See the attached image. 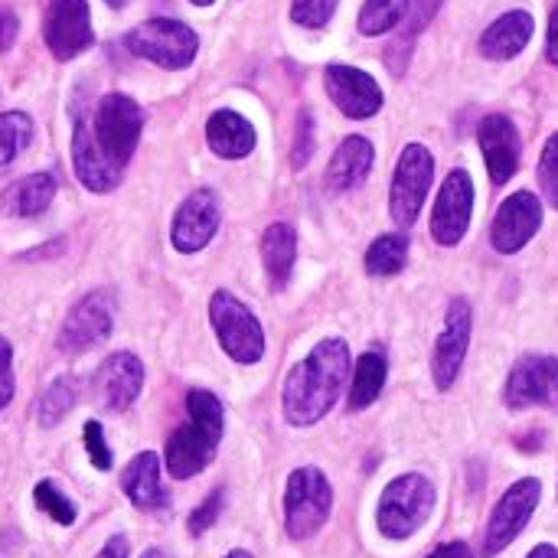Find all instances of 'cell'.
<instances>
[{"instance_id":"obj_36","label":"cell","mask_w":558,"mask_h":558,"mask_svg":"<svg viewBox=\"0 0 558 558\" xmlns=\"http://www.w3.org/2000/svg\"><path fill=\"white\" fill-rule=\"evenodd\" d=\"M85 451H88V458H92V464L98 471H108L111 468V451L105 445V432H101L98 422H88L85 425Z\"/></svg>"},{"instance_id":"obj_17","label":"cell","mask_w":558,"mask_h":558,"mask_svg":"<svg viewBox=\"0 0 558 558\" xmlns=\"http://www.w3.org/2000/svg\"><path fill=\"white\" fill-rule=\"evenodd\" d=\"M543 226V203L536 199V193L530 190H520L513 193L497 219H494V229H490V239H494V248L510 255V252H520Z\"/></svg>"},{"instance_id":"obj_31","label":"cell","mask_w":558,"mask_h":558,"mask_svg":"<svg viewBox=\"0 0 558 558\" xmlns=\"http://www.w3.org/2000/svg\"><path fill=\"white\" fill-rule=\"evenodd\" d=\"M75 402H78V386L72 383V379H56L46 392H43V399H39V425H56L59 418H65L72 409H75Z\"/></svg>"},{"instance_id":"obj_9","label":"cell","mask_w":558,"mask_h":558,"mask_svg":"<svg viewBox=\"0 0 558 558\" xmlns=\"http://www.w3.org/2000/svg\"><path fill=\"white\" fill-rule=\"evenodd\" d=\"M111 327H114V298L108 291H92L65 317V324L59 330V350L85 353V350L98 347L111 333Z\"/></svg>"},{"instance_id":"obj_38","label":"cell","mask_w":558,"mask_h":558,"mask_svg":"<svg viewBox=\"0 0 558 558\" xmlns=\"http://www.w3.org/2000/svg\"><path fill=\"white\" fill-rule=\"evenodd\" d=\"M219 510H222V490H216L209 500H203L199 504V510L190 517V533L193 536H199V533H206L213 523H216V517H219Z\"/></svg>"},{"instance_id":"obj_33","label":"cell","mask_w":558,"mask_h":558,"mask_svg":"<svg viewBox=\"0 0 558 558\" xmlns=\"http://www.w3.org/2000/svg\"><path fill=\"white\" fill-rule=\"evenodd\" d=\"M438 7H441V0H409V10H405V26H402V36L396 39V46H412V39L432 23V16L438 13Z\"/></svg>"},{"instance_id":"obj_1","label":"cell","mask_w":558,"mask_h":558,"mask_svg":"<svg viewBox=\"0 0 558 558\" xmlns=\"http://www.w3.org/2000/svg\"><path fill=\"white\" fill-rule=\"evenodd\" d=\"M350 376V350L343 340H320L284 379V418L298 428L320 422Z\"/></svg>"},{"instance_id":"obj_25","label":"cell","mask_w":558,"mask_h":558,"mask_svg":"<svg viewBox=\"0 0 558 558\" xmlns=\"http://www.w3.org/2000/svg\"><path fill=\"white\" fill-rule=\"evenodd\" d=\"M121 487L128 494V500L141 510H150L157 504H163V490H160V458L154 451L137 454L124 474H121Z\"/></svg>"},{"instance_id":"obj_48","label":"cell","mask_w":558,"mask_h":558,"mask_svg":"<svg viewBox=\"0 0 558 558\" xmlns=\"http://www.w3.org/2000/svg\"><path fill=\"white\" fill-rule=\"evenodd\" d=\"M190 3H196V7H209L213 0H190Z\"/></svg>"},{"instance_id":"obj_13","label":"cell","mask_w":558,"mask_h":558,"mask_svg":"<svg viewBox=\"0 0 558 558\" xmlns=\"http://www.w3.org/2000/svg\"><path fill=\"white\" fill-rule=\"evenodd\" d=\"M46 46L56 59L69 62L92 46L88 0H49L46 10Z\"/></svg>"},{"instance_id":"obj_27","label":"cell","mask_w":558,"mask_h":558,"mask_svg":"<svg viewBox=\"0 0 558 558\" xmlns=\"http://www.w3.org/2000/svg\"><path fill=\"white\" fill-rule=\"evenodd\" d=\"M386 386V356L383 353H363L356 369H353V386H350V412H363L379 399Z\"/></svg>"},{"instance_id":"obj_12","label":"cell","mask_w":558,"mask_h":558,"mask_svg":"<svg viewBox=\"0 0 558 558\" xmlns=\"http://www.w3.org/2000/svg\"><path fill=\"white\" fill-rule=\"evenodd\" d=\"M471 209H474V183L468 170H451L435 209H432V235L441 245H458L471 226Z\"/></svg>"},{"instance_id":"obj_10","label":"cell","mask_w":558,"mask_h":558,"mask_svg":"<svg viewBox=\"0 0 558 558\" xmlns=\"http://www.w3.org/2000/svg\"><path fill=\"white\" fill-rule=\"evenodd\" d=\"M539 494H543V490H539V481H533V477L513 484V487L504 494V500L497 504V510H494V517H490L487 536H484V556L504 553V549L526 530V523H530V517H533V510H536V504H539Z\"/></svg>"},{"instance_id":"obj_5","label":"cell","mask_w":558,"mask_h":558,"mask_svg":"<svg viewBox=\"0 0 558 558\" xmlns=\"http://www.w3.org/2000/svg\"><path fill=\"white\" fill-rule=\"evenodd\" d=\"M209 320H213L216 340L222 343V350L235 363L252 366V363L262 360V353H265V330L255 320V314L235 294L216 291L213 301H209Z\"/></svg>"},{"instance_id":"obj_44","label":"cell","mask_w":558,"mask_h":558,"mask_svg":"<svg viewBox=\"0 0 558 558\" xmlns=\"http://www.w3.org/2000/svg\"><path fill=\"white\" fill-rule=\"evenodd\" d=\"M526 558H558V549L556 546H536Z\"/></svg>"},{"instance_id":"obj_34","label":"cell","mask_w":558,"mask_h":558,"mask_svg":"<svg viewBox=\"0 0 558 558\" xmlns=\"http://www.w3.org/2000/svg\"><path fill=\"white\" fill-rule=\"evenodd\" d=\"M539 186L543 196L549 199V206L558 209V131L546 141L543 157H539Z\"/></svg>"},{"instance_id":"obj_11","label":"cell","mask_w":558,"mask_h":558,"mask_svg":"<svg viewBox=\"0 0 558 558\" xmlns=\"http://www.w3.org/2000/svg\"><path fill=\"white\" fill-rule=\"evenodd\" d=\"M504 402L510 409H553L558 412V360L553 356H526L513 366L507 379Z\"/></svg>"},{"instance_id":"obj_30","label":"cell","mask_w":558,"mask_h":558,"mask_svg":"<svg viewBox=\"0 0 558 558\" xmlns=\"http://www.w3.org/2000/svg\"><path fill=\"white\" fill-rule=\"evenodd\" d=\"M29 137H33V121L23 111L0 114V170L20 157V150L29 144Z\"/></svg>"},{"instance_id":"obj_19","label":"cell","mask_w":558,"mask_h":558,"mask_svg":"<svg viewBox=\"0 0 558 558\" xmlns=\"http://www.w3.org/2000/svg\"><path fill=\"white\" fill-rule=\"evenodd\" d=\"M520 134L507 114H487L481 121V150L494 183H507L520 167Z\"/></svg>"},{"instance_id":"obj_41","label":"cell","mask_w":558,"mask_h":558,"mask_svg":"<svg viewBox=\"0 0 558 558\" xmlns=\"http://www.w3.org/2000/svg\"><path fill=\"white\" fill-rule=\"evenodd\" d=\"M95 558H128V539H124V536L108 539V543H105V549H101Z\"/></svg>"},{"instance_id":"obj_23","label":"cell","mask_w":558,"mask_h":558,"mask_svg":"<svg viewBox=\"0 0 558 558\" xmlns=\"http://www.w3.org/2000/svg\"><path fill=\"white\" fill-rule=\"evenodd\" d=\"M373 157H376V150H373V144L366 137H360V134L347 137L337 147V154H333V160L327 167V186L333 193L360 186L369 177V170H373Z\"/></svg>"},{"instance_id":"obj_22","label":"cell","mask_w":558,"mask_h":558,"mask_svg":"<svg viewBox=\"0 0 558 558\" xmlns=\"http://www.w3.org/2000/svg\"><path fill=\"white\" fill-rule=\"evenodd\" d=\"M206 141L213 147V154L226 157V160H239L248 157L255 150V128L239 114V111H216L206 121Z\"/></svg>"},{"instance_id":"obj_4","label":"cell","mask_w":558,"mask_h":558,"mask_svg":"<svg viewBox=\"0 0 558 558\" xmlns=\"http://www.w3.org/2000/svg\"><path fill=\"white\" fill-rule=\"evenodd\" d=\"M432 507H435V490L422 474L396 477L379 497V513H376L379 533L386 539H409L428 523Z\"/></svg>"},{"instance_id":"obj_45","label":"cell","mask_w":558,"mask_h":558,"mask_svg":"<svg viewBox=\"0 0 558 558\" xmlns=\"http://www.w3.org/2000/svg\"><path fill=\"white\" fill-rule=\"evenodd\" d=\"M141 558H173V556H170V553H163V549H147Z\"/></svg>"},{"instance_id":"obj_29","label":"cell","mask_w":558,"mask_h":558,"mask_svg":"<svg viewBox=\"0 0 558 558\" xmlns=\"http://www.w3.org/2000/svg\"><path fill=\"white\" fill-rule=\"evenodd\" d=\"M405 10H409V0H366L360 10V33L363 36H383L402 23Z\"/></svg>"},{"instance_id":"obj_8","label":"cell","mask_w":558,"mask_h":558,"mask_svg":"<svg viewBox=\"0 0 558 558\" xmlns=\"http://www.w3.org/2000/svg\"><path fill=\"white\" fill-rule=\"evenodd\" d=\"M432 177H435V160L422 144H409L399 157L396 177H392V193H389V206H392V219L399 226H412L425 206V196L432 190Z\"/></svg>"},{"instance_id":"obj_40","label":"cell","mask_w":558,"mask_h":558,"mask_svg":"<svg viewBox=\"0 0 558 558\" xmlns=\"http://www.w3.org/2000/svg\"><path fill=\"white\" fill-rule=\"evenodd\" d=\"M16 33H20V20H16V13L0 7V52H7V49L13 46Z\"/></svg>"},{"instance_id":"obj_28","label":"cell","mask_w":558,"mask_h":558,"mask_svg":"<svg viewBox=\"0 0 558 558\" xmlns=\"http://www.w3.org/2000/svg\"><path fill=\"white\" fill-rule=\"evenodd\" d=\"M405 258H409V235L389 232V235H379L369 245V252H366V271L376 275V278H386V275L402 271Z\"/></svg>"},{"instance_id":"obj_2","label":"cell","mask_w":558,"mask_h":558,"mask_svg":"<svg viewBox=\"0 0 558 558\" xmlns=\"http://www.w3.org/2000/svg\"><path fill=\"white\" fill-rule=\"evenodd\" d=\"M186 415L190 422L177 428L167 441V471L177 481L196 477L213 461L222 438V405L213 392L193 389L186 396Z\"/></svg>"},{"instance_id":"obj_32","label":"cell","mask_w":558,"mask_h":558,"mask_svg":"<svg viewBox=\"0 0 558 558\" xmlns=\"http://www.w3.org/2000/svg\"><path fill=\"white\" fill-rule=\"evenodd\" d=\"M33 497H36V507H39L46 517H52V523H62V526L75 523V507H72L69 497H62V490H59L56 484L43 481V484L36 487Z\"/></svg>"},{"instance_id":"obj_43","label":"cell","mask_w":558,"mask_h":558,"mask_svg":"<svg viewBox=\"0 0 558 558\" xmlns=\"http://www.w3.org/2000/svg\"><path fill=\"white\" fill-rule=\"evenodd\" d=\"M428 558H474V556H471V549H468L464 543H448V546H438V549H435Z\"/></svg>"},{"instance_id":"obj_46","label":"cell","mask_w":558,"mask_h":558,"mask_svg":"<svg viewBox=\"0 0 558 558\" xmlns=\"http://www.w3.org/2000/svg\"><path fill=\"white\" fill-rule=\"evenodd\" d=\"M105 3H108V7H111V10H121V7H124V3H128V0H105Z\"/></svg>"},{"instance_id":"obj_6","label":"cell","mask_w":558,"mask_h":558,"mask_svg":"<svg viewBox=\"0 0 558 558\" xmlns=\"http://www.w3.org/2000/svg\"><path fill=\"white\" fill-rule=\"evenodd\" d=\"M333 490L317 468H301L288 477L284 490V526L291 539H311L330 517Z\"/></svg>"},{"instance_id":"obj_21","label":"cell","mask_w":558,"mask_h":558,"mask_svg":"<svg viewBox=\"0 0 558 558\" xmlns=\"http://www.w3.org/2000/svg\"><path fill=\"white\" fill-rule=\"evenodd\" d=\"M533 26L536 23H533V16L526 10H510V13H504L500 20H494L487 26V33L481 36V52L487 59H497V62L513 59L533 39Z\"/></svg>"},{"instance_id":"obj_37","label":"cell","mask_w":558,"mask_h":558,"mask_svg":"<svg viewBox=\"0 0 558 558\" xmlns=\"http://www.w3.org/2000/svg\"><path fill=\"white\" fill-rule=\"evenodd\" d=\"M314 154V118L311 111H301V121H298V141H294V167H304Z\"/></svg>"},{"instance_id":"obj_39","label":"cell","mask_w":558,"mask_h":558,"mask_svg":"<svg viewBox=\"0 0 558 558\" xmlns=\"http://www.w3.org/2000/svg\"><path fill=\"white\" fill-rule=\"evenodd\" d=\"M13 399V353L10 343L0 337V409H7Z\"/></svg>"},{"instance_id":"obj_18","label":"cell","mask_w":558,"mask_h":558,"mask_svg":"<svg viewBox=\"0 0 558 558\" xmlns=\"http://www.w3.org/2000/svg\"><path fill=\"white\" fill-rule=\"evenodd\" d=\"M144 386V366L131 353L108 356L95 373V399L108 412H124Z\"/></svg>"},{"instance_id":"obj_20","label":"cell","mask_w":558,"mask_h":558,"mask_svg":"<svg viewBox=\"0 0 558 558\" xmlns=\"http://www.w3.org/2000/svg\"><path fill=\"white\" fill-rule=\"evenodd\" d=\"M72 167H75V177L85 190L92 193H105V190H114L118 180H121V170H114L105 154L98 150L95 137H92V128H88V118L78 114L75 118V131H72Z\"/></svg>"},{"instance_id":"obj_42","label":"cell","mask_w":558,"mask_h":558,"mask_svg":"<svg viewBox=\"0 0 558 558\" xmlns=\"http://www.w3.org/2000/svg\"><path fill=\"white\" fill-rule=\"evenodd\" d=\"M546 52H549V62L558 65V3L553 10V20H549V39H546Z\"/></svg>"},{"instance_id":"obj_3","label":"cell","mask_w":558,"mask_h":558,"mask_svg":"<svg viewBox=\"0 0 558 558\" xmlns=\"http://www.w3.org/2000/svg\"><path fill=\"white\" fill-rule=\"evenodd\" d=\"M92 137L98 144V150L105 154V160L114 170H124V163L131 160L137 141H141V128H144V111L134 98L111 92L95 105V114L88 121Z\"/></svg>"},{"instance_id":"obj_16","label":"cell","mask_w":558,"mask_h":558,"mask_svg":"<svg viewBox=\"0 0 558 558\" xmlns=\"http://www.w3.org/2000/svg\"><path fill=\"white\" fill-rule=\"evenodd\" d=\"M219 199L213 190H196L183 199V206L173 216V248L183 255H193L206 248L219 229Z\"/></svg>"},{"instance_id":"obj_24","label":"cell","mask_w":558,"mask_h":558,"mask_svg":"<svg viewBox=\"0 0 558 558\" xmlns=\"http://www.w3.org/2000/svg\"><path fill=\"white\" fill-rule=\"evenodd\" d=\"M56 196V177L52 173H29L16 183H10L0 193V209L16 219H33L49 209Z\"/></svg>"},{"instance_id":"obj_47","label":"cell","mask_w":558,"mask_h":558,"mask_svg":"<svg viewBox=\"0 0 558 558\" xmlns=\"http://www.w3.org/2000/svg\"><path fill=\"white\" fill-rule=\"evenodd\" d=\"M226 558H252V556H248V553H242V549H239V553H229V556H226Z\"/></svg>"},{"instance_id":"obj_7","label":"cell","mask_w":558,"mask_h":558,"mask_svg":"<svg viewBox=\"0 0 558 558\" xmlns=\"http://www.w3.org/2000/svg\"><path fill=\"white\" fill-rule=\"evenodd\" d=\"M124 46L147 59V62H157L160 69H186L199 49V39L196 33L180 23V20H147L141 26H134L128 36H124Z\"/></svg>"},{"instance_id":"obj_14","label":"cell","mask_w":558,"mask_h":558,"mask_svg":"<svg viewBox=\"0 0 558 558\" xmlns=\"http://www.w3.org/2000/svg\"><path fill=\"white\" fill-rule=\"evenodd\" d=\"M468 343H471V304L464 298H458L448 307L445 330L432 353V373H435V386L441 392L454 386V379L464 366V356H468Z\"/></svg>"},{"instance_id":"obj_35","label":"cell","mask_w":558,"mask_h":558,"mask_svg":"<svg viewBox=\"0 0 558 558\" xmlns=\"http://www.w3.org/2000/svg\"><path fill=\"white\" fill-rule=\"evenodd\" d=\"M337 3H340V0H294V3H291V20L301 23V26L317 29V26H324V23L333 16Z\"/></svg>"},{"instance_id":"obj_26","label":"cell","mask_w":558,"mask_h":558,"mask_svg":"<svg viewBox=\"0 0 558 558\" xmlns=\"http://www.w3.org/2000/svg\"><path fill=\"white\" fill-rule=\"evenodd\" d=\"M298 258V235L288 222H275L262 235V262L275 288H284Z\"/></svg>"},{"instance_id":"obj_15","label":"cell","mask_w":558,"mask_h":558,"mask_svg":"<svg viewBox=\"0 0 558 558\" xmlns=\"http://www.w3.org/2000/svg\"><path fill=\"white\" fill-rule=\"evenodd\" d=\"M324 85H327V95L333 98V105L347 114V118H373L379 108H383V92L376 85V78L363 69H353V65H327L324 72Z\"/></svg>"}]
</instances>
